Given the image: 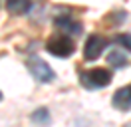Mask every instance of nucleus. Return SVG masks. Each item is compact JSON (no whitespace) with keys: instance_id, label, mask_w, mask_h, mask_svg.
<instances>
[{"instance_id":"1","label":"nucleus","mask_w":131,"mask_h":127,"mask_svg":"<svg viewBox=\"0 0 131 127\" xmlns=\"http://www.w3.org/2000/svg\"><path fill=\"white\" fill-rule=\"evenodd\" d=\"M80 81H82V86L88 87V89H101V87L109 86L111 71L105 70V68H91V70L82 71Z\"/></svg>"},{"instance_id":"2","label":"nucleus","mask_w":131,"mask_h":127,"mask_svg":"<svg viewBox=\"0 0 131 127\" xmlns=\"http://www.w3.org/2000/svg\"><path fill=\"white\" fill-rule=\"evenodd\" d=\"M46 50H48L52 56H58V58H70V56L75 52V44L72 42L70 36L58 32V34H54V36L48 40Z\"/></svg>"},{"instance_id":"3","label":"nucleus","mask_w":131,"mask_h":127,"mask_svg":"<svg viewBox=\"0 0 131 127\" xmlns=\"http://www.w3.org/2000/svg\"><path fill=\"white\" fill-rule=\"evenodd\" d=\"M28 70H30V73H32L38 81H42V83H50V81H54V78H56L54 70H52L44 60H40V58H32V60L28 62Z\"/></svg>"},{"instance_id":"4","label":"nucleus","mask_w":131,"mask_h":127,"mask_svg":"<svg viewBox=\"0 0 131 127\" xmlns=\"http://www.w3.org/2000/svg\"><path fill=\"white\" fill-rule=\"evenodd\" d=\"M107 38L99 36V34H93L85 40V46H83V56L85 60H97L99 56L103 54V50L107 48Z\"/></svg>"},{"instance_id":"5","label":"nucleus","mask_w":131,"mask_h":127,"mask_svg":"<svg viewBox=\"0 0 131 127\" xmlns=\"http://www.w3.org/2000/svg\"><path fill=\"white\" fill-rule=\"evenodd\" d=\"M111 103H113L115 109H119V111H127V109H131V83H129V86L119 87V89L113 93V99H111Z\"/></svg>"},{"instance_id":"6","label":"nucleus","mask_w":131,"mask_h":127,"mask_svg":"<svg viewBox=\"0 0 131 127\" xmlns=\"http://www.w3.org/2000/svg\"><path fill=\"white\" fill-rule=\"evenodd\" d=\"M54 24H56V28H60L62 32L74 34V36L82 34V24L75 22V20H72V18H68V16H58L56 20H54Z\"/></svg>"},{"instance_id":"7","label":"nucleus","mask_w":131,"mask_h":127,"mask_svg":"<svg viewBox=\"0 0 131 127\" xmlns=\"http://www.w3.org/2000/svg\"><path fill=\"white\" fill-rule=\"evenodd\" d=\"M32 6V0H6V10L14 16L26 14Z\"/></svg>"},{"instance_id":"8","label":"nucleus","mask_w":131,"mask_h":127,"mask_svg":"<svg viewBox=\"0 0 131 127\" xmlns=\"http://www.w3.org/2000/svg\"><path fill=\"white\" fill-rule=\"evenodd\" d=\"M32 121H34V123H38V125H48V123H50V111L46 109V107L36 109L32 113Z\"/></svg>"},{"instance_id":"9","label":"nucleus","mask_w":131,"mask_h":127,"mask_svg":"<svg viewBox=\"0 0 131 127\" xmlns=\"http://www.w3.org/2000/svg\"><path fill=\"white\" fill-rule=\"evenodd\" d=\"M107 62L111 64L113 68H123V66L127 64V60H125V56H123L121 52H119V50H113L111 54L107 56Z\"/></svg>"},{"instance_id":"10","label":"nucleus","mask_w":131,"mask_h":127,"mask_svg":"<svg viewBox=\"0 0 131 127\" xmlns=\"http://www.w3.org/2000/svg\"><path fill=\"white\" fill-rule=\"evenodd\" d=\"M115 42H117L121 48H125V50L131 52V34H119V36L115 38Z\"/></svg>"},{"instance_id":"11","label":"nucleus","mask_w":131,"mask_h":127,"mask_svg":"<svg viewBox=\"0 0 131 127\" xmlns=\"http://www.w3.org/2000/svg\"><path fill=\"white\" fill-rule=\"evenodd\" d=\"M0 99H2V91H0Z\"/></svg>"}]
</instances>
